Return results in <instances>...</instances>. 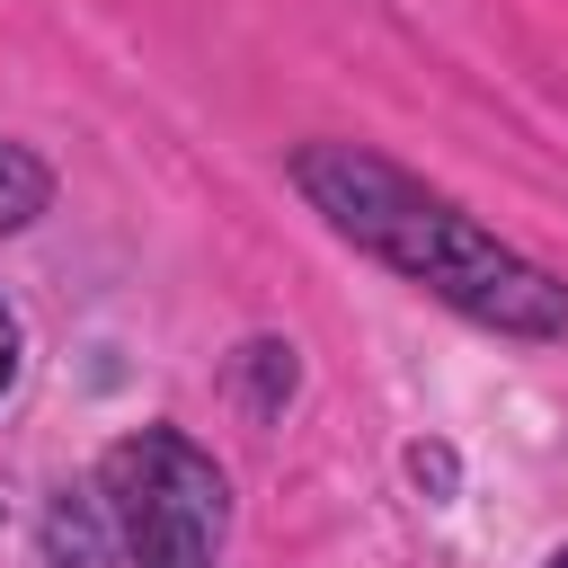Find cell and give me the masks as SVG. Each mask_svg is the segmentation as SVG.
Masks as SVG:
<instances>
[{
	"label": "cell",
	"instance_id": "277c9868",
	"mask_svg": "<svg viewBox=\"0 0 568 568\" xmlns=\"http://www.w3.org/2000/svg\"><path fill=\"white\" fill-rule=\"evenodd\" d=\"M240 364H248V408H257V417H275V408L293 399V346L257 337V346H248Z\"/></svg>",
	"mask_w": 568,
	"mask_h": 568
},
{
	"label": "cell",
	"instance_id": "7a4b0ae2",
	"mask_svg": "<svg viewBox=\"0 0 568 568\" xmlns=\"http://www.w3.org/2000/svg\"><path fill=\"white\" fill-rule=\"evenodd\" d=\"M98 515L133 568H213L222 532H231V488L204 444H186L178 426H142V435L106 444Z\"/></svg>",
	"mask_w": 568,
	"mask_h": 568
},
{
	"label": "cell",
	"instance_id": "3957f363",
	"mask_svg": "<svg viewBox=\"0 0 568 568\" xmlns=\"http://www.w3.org/2000/svg\"><path fill=\"white\" fill-rule=\"evenodd\" d=\"M44 204H53V169H44L36 151L0 142V231H27Z\"/></svg>",
	"mask_w": 568,
	"mask_h": 568
},
{
	"label": "cell",
	"instance_id": "6da1fadb",
	"mask_svg": "<svg viewBox=\"0 0 568 568\" xmlns=\"http://www.w3.org/2000/svg\"><path fill=\"white\" fill-rule=\"evenodd\" d=\"M293 186L390 275L426 284L435 302H453L462 320L497 328V337H568V284H550L532 257H515L506 240H488L462 204H444L435 186H417L408 169H390L382 151L355 142H311L293 151Z\"/></svg>",
	"mask_w": 568,
	"mask_h": 568
},
{
	"label": "cell",
	"instance_id": "5b68a950",
	"mask_svg": "<svg viewBox=\"0 0 568 568\" xmlns=\"http://www.w3.org/2000/svg\"><path fill=\"white\" fill-rule=\"evenodd\" d=\"M408 470H417V479H435V488H453V453H408Z\"/></svg>",
	"mask_w": 568,
	"mask_h": 568
},
{
	"label": "cell",
	"instance_id": "52a82bcc",
	"mask_svg": "<svg viewBox=\"0 0 568 568\" xmlns=\"http://www.w3.org/2000/svg\"><path fill=\"white\" fill-rule=\"evenodd\" d=\"M550 568H568V541H559V550H550Z\"/></svg>",
	"mask_w": 568,
	"mask_h": 568
},
{
	"label": "cell",
	"instance_id": "8992f818",
	"mask_svg": "<svg viewBox=\"0 0 568 568\" xmlns=\"http://www.w3.org/2000/svg\"><path fill=\"white\" fill-rule=\"evenodd\" d=\"M9 373H18V320H9V302H0V390H9Z\"/></svg>",
	"mask_w": 568,
	"mask_h": 568
}]
</instances>
